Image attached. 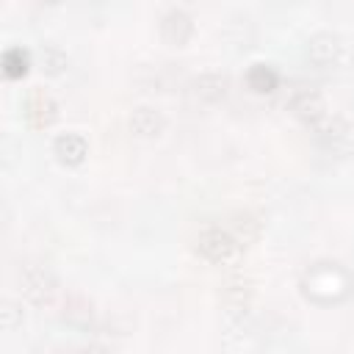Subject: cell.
I'll return each instance as SVG.
<instances>
[{
	"label": "cell",
	"mask_w": 354,
	"mask_h": 354,
	"mask_svg": "<svg viewBox=\"0 0 354 354\" xmlns=\"http://www.w3.org/2000/svg\"><path fill=\"white\" fill-rule=\"evenodd\" d=\"M299 288L313 304H340L354 288V274L337 260H315L301 271Z\"/></svg>",
	"instance_id": "cell-1"
},
{
	"label": "cell",
	"mask_w": 354,
	"mask_h": 354,
	"mask_svg": "<svg viewBox=\"0 0 354 354\" xmlns=\"http://www.w3.org/2000/svg\"><path fill=\"white\" fill-rule=\"evenodd\" d=\"M19 290L28 301L39 304V307H50V304H58V299L64 296L61 293V282L41 266H25L22 274H19Z\"/></svg>",
	"instance_id": "cell-2"
},
{
	"label": "cell",
	"mask_w": 354,
	"mask_h": 354,
	"mask_svg": "<svg viewBox=\"0 0 354 354\" xmlns=\"http://www.w3.org/2000/svg\"><path fill=\"white\" fill-rule=\"evenodd\" d=\"M196 249L205 260L210 263H218V266H227V263H235L238 254H241V241L230 232V230H221V227H207L199 232L196 238Z\"/></svg>",
	"instance_id": "cell-3"
},
{
	"label": "cell",
	"mask_w": 354,
	"mask_h": 354,
	"mask_svg": "<svg viewBox=\"0 0 354 354\" xmlns=\"http://www.w3.org/2000/svg\"><path fill=\"white\" fill-rule=\"evenodd\" d=\"M304 58L315 66V69H335L346 61V41L337 36V33H329V30H321V33H313L307 39V47H304Z\"/></svg>",
	"instance_id": "cell-4"
},
{
	"label": "cell",
	"mask_w": 354,
	"mask_h": 354,
	"mask_svg": "<svg viewBox=\"0 0 354 354\" xmlns=\"http://www.w3.org/2000/svg\"><path fill=\"white\" fill-rule=\"evenodd\" d=\"M313 130V136H315V141L326 149V152H335V155H346L351 147H354V133H351V127L340 119V116H332V113H326L318 124H313L310 127Z\"/></svg>",
	"instance_id": "cell-5"
},
{
	"label": "cell",
	"mask_w": 354,
	"mask_h": 354,
	"mask_svg": "<svg viewBox=\"0 0 354 354\" xmlns=\"http://www.w3.org/2000/svg\"><path fill=\"white\" fill-rule=\"evenodd\" d=\"M22 116L33 130H44L58 119V105L44 88H33L22 100Z\"/></svg>",
	"instance_id": "cell-6"
},
{
	"label": "cell",
	"mask_w": 354,
	"mask_h": 354,
	"mask_svg": "<svg viewBox=\"0 0 354 354\" xmlns=\"http://www.w3.org/2000/svg\"><path fill=\"white\" fill-rule=\"evenodd\" d=\"M191 30H194V22L183 8H171L160 19V39L171 47H183L191 39Z\"/></svg>",
	"instance_id": "cell-7"
},
{
	"label": "cell",
	"mask_w": 354,
	"mask_h": 354,
	"mask_svg": "<svg viewBox=\"0 0 354 354\" xmlns=\"http://www.w3.org/2000/svg\"><path fill=\"white\" fill-rule=\"evenodd\" d=\"M290 111H293L307 127L318 124V122L329 113L326 105H324V100H321L313 88H301V91H296V94L290 97Z\"/></svg>",
	"instance_id": "cell-8"
},
{
	"label": "cell",
	"mask_w": 354,
	"mask_h": 354,
	"mask_svg": "<svg viewBox=\"0 0 354 354\" xmlns=\"http://www.w3.org/2000/svg\"><path fill=\"white\" fill-rule=\"evenodd\" d=\"M163 116L160 111L149 108V105H141L130 113V133L138 136V138H158L163 133Z\"/></svg>",
	"instance_id": "cell-9"
},
{
	"label": "cell",
	"mask_w": 354,
	"mask_h": 354,
	"mask_svg": "<svg viewBox=\"0 0 354 354\" xmlns=\"http://www.w3.org/2000/svg\"><path fill=\"white\" fill-rule=\"evenodd\" d=\"M53 152H55V158H58L61 163L77 166V163H83V158H86V152H88V144H86V138H83L80 133H61V136L53 141Z\"/></svg>",
	"instance_id": "cell-10"
},
{
	"label": "cell",
	"mask_w": 354,
	"mask_h": 354,
	"mask_svg": "<svg viewBox=\"0 0 354 354\" xmlns=\"http://www.w3.org/2000/svg\"><path fill=\"white\" fill-rule=\"evenodd\" d=\"M58 307H61V318L72 326H88L94 321V307L88 299L77 296V293H66L58 299Z\"/></svg>",
	"instance_id": "cell-11"
},
{
	"label": "cell",
	"mask_w": 354,
	"mask_h": 354,
	"mask_svg": "<svg viewBox=\"0 0 354 354\" xmlns=\"http://www.w3.org/2000/svg\"><path fill=\"white\" fill-rule=\"evenodd\" d=\"M227 88H230V80L224 75H218V72H207V75H202V77L194 80V94L199 100H205V102L224 100L227 97Z\"/></svg>",
	"instance_id": "cell-12"
},
{
	"label": "cell",
	"mask_w": 354,
	"mask_h": 354,
	"mask_svg": "<svg viewBox=\"0 0 354 354\" xmlns=\"http://www.w3.org/2000/svg\"><path fill=\"white\" fill-rule=\"evenodd\" d=\"M277 83H279V77H277V72H274L268 64H252L249 72H246V86H249L252 91H257V94L274 91Z\"/></svg>",
	"instance_id": "cell-13"
},
{
	"label": "cell",
	"mask_w": 354,
	"mask_h": 354,
	"mask_svg": "<svg viewBox=\"0 0 354 354\" xmlns=\"http://www.w3.org/2000/svg\"><path fill=\"white\" fill-rule=\"evenodd\" d=\"M39 61H41V69L47 75H61L69 66V58L58 44H41L39 47Z\"/></svg>",
	"instance_id": "cell-14"
},
{
	"label": "cell",
	"mask_w": 354,
	"mask_h": 354,
	"mask_svg": "<svg viewBox=\"0 0 354 354\" xmlns=\"http://www.w3.org/2000/svg\"><path fill=\"white\" fill-rule=\"evenodd\" d=\"M28 66H30L28 50H22V47H8V50L3 53V72H6V77L17 80V77H22V75L28 72Z\"/></svg>",
	"instance_id": "cell-15"
},
{
	"label": "cell",
	"mask_w": 354,
	"mask_h": 354,
	"mask_svg": "<svg viewBox=\"0 0 354 354\" xmlns=\"http://www.w3.org/2000/svg\"><path fill=\"white\" fill-rule=\"evenodd\" d=\"M19 324H22V310H19L14 301L6 299V301H3V329H6V332H14Z\"/></svg>",
	"instance_id": "cell-16"
},
{
	"label": "cell",
	"mask_w": 354,
	"mask_h": 354,
	"mask_svg": "<svg viewBox=\"0 0 354 354\" xmlns=\"http://www.w3.org/2000/svg\"><path fill=\"white\" fill-rule=\"evenodd\" d=\"M39 3H47V6H55V3H61V0H39Z\"/></svg>",
	"instance_id": "cell-17"
}]
</instances>
